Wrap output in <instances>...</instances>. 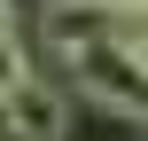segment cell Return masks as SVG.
I'll list each match as a JSON object with an SVG mask.
<instances>
[{"instance_id":"6da1fadb","label":"cell","mask_w":148,"mask_h":141,"mask_svg":"<svg viewBox=\"0 0 148 141\" xmlns=\"http://www.w3.org/2000/svg\"><path fill=\"white\" fill-rule=\"evenodd\" d=\"M70 78H78V94H86L94 110H109L117 126H140V110H148L140 55H125V47H109V39H86V47L70 55Z\"/></svg>"},{"instance_id":"7a4b0ae2","label":"cell","mask_w":148,"mask_h":141,"mask_svg":"<svg viewBox=\"0 0 148 141\" xmlns=\"http://www.w3.org/2000/svg\"><path fill=\"white\" fill-rule=\"evenodd\" d=\"M0 118H8L16 141H70V110H62V94H55L39 71H23V78L0 94Z\"/></svg>"},{"instance_id":"3957f363","label":"cell","mask_w":148,"mask_h":141,"mask_svg":"<svg viewBox=\"0 0 148 141\" xmlns=\"http://www.w3.org/2000/svg\"><path fill=\"white\" fill-rule=\"evenodd\" d=\"M31 31H39V47H47V55H62V63H70L86 39H101V31H109V0H47Z\"/></svg>"},{"instance_id":"277c9868","label":"cell","mask_w":148,"mask_h":141,"mask_svg":"<svg viewBox=\"0 0 148 141\" xmlns=\"http://www.w3.org/2000/svg\"><path fill=\"white\" fill-rule=\"evenodd\" d=\"M23 71H31V55H23V39H8V47H0V94H8Z\"/></svg>"},{"instance_id":"5b68a950","label":"cell","mask_w":148,"mask_h":141,"mask_svg":"<svg viewBox=\"0 0 148 141\" xmlns=\"http://www.w3.org/2000/svg\"><path fill=\"white\" fill-rule=\"evenodd\" d=\"M8 39H23V8H16V0H0V47H8Z\"/></svg>"}]
</instances>
